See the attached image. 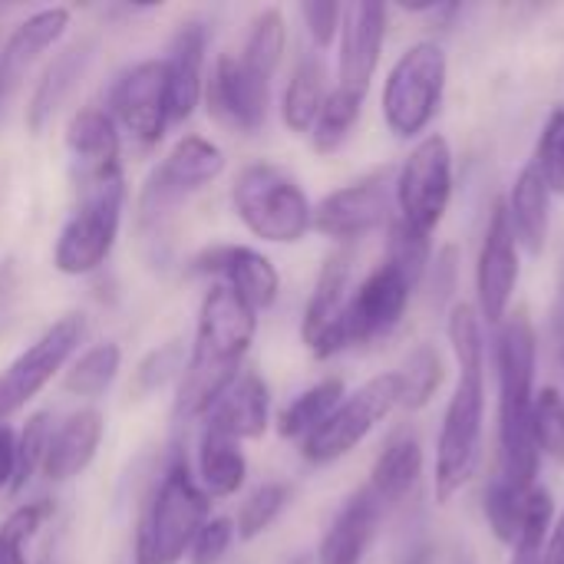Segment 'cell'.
<instances>
[{
  "instance_id": "1",
  "label": "cell",
  "mask_w": 564,
  "mask_h": 564,
  "mask_svg": "<svg viewBox=\"0 0 564 564\" xmlns=\"http://www.w3.org/2000/svg\"><path fill=\"white\" fill-rule=\"evenodd\" d=\"M258 334V311L248 307L235 291L212 284L198 304L195 337L188 347L185 373L175 387L172 416L175 423L205 420L225 387L245 370V357Z\"/></svg>"
},
{
  "instance_id": "2",
  "label": "cell",
  "mask_w": 564,
  "mask_h": 564,
  "mask_svg": "<svg viewBox=\"0 0 564 564\" xmlns=\"http://www.w3.org/2000/svg\"><path fill=\"white\" fill-rule=\"evenodd\" d=\"M446 334L459 364V377L446 403L443 430L436 443V499L440 502H449L473 479L479 449H482V423H486V340H482L476 307L453 304Z\"/></svg>"
},
{
  "instance_id": "3",
  "label": "cell",
  "mask_w": 564,
  "mask_h": 564,
  "mask_svg": "<svg viewBox=\"0 0 564 564\" xmlns=\"http://www.w3.org/2000/svg\"><path fill=\"white\" fill-rule=\"evenodd\" d=\"M539 337L525 311L509 314L496 334L499 373V473L532 489L539 476V446L532 436Z\"/></svg>"
},
{
  "instance_id": "4",
  "label": "cell",
  "mask_w": 564,
  "mask_h": 564,
  "mask_svg": "<svg viewBox=\"0 0 564 564\" xmlns=\"http://www.w3.org/2000/svg\"><path fill=\"white\" fill-rule=\"evenodd\" d=\"M212 519V499L198 486L188 459L178 453L165 466L162 479L149 492L139 522L132 555L135 564H178L188 558L192 542Z\"/></svg>"
},
{
  "instance_id": "5",
  "label": "cell",
  "mask_w": 564,
  "mask_h": 564,
  "mask_svg": "<svg viewBox=\"0 0 564 564\" xmlns=\"http://www.w3.org/2000/svg\"><path fill=\"white\" fill-rule=\"evenodd\" d=\"M221 172H225L221 145H215L205 135H182L165 152V159L149 172V178L142 182V192H139V231H142V241L152 245V248L165 245L175 212L192 195H198L202 188L218 182Z\"/></svg>"
},
{
  "instance_id": "6",
  "label": "cell",
  "mask_w": 564,
  "mask_h": 564,
  "mask_svg": "<svg viewBox=\"0 0 564 564\" xmlns=\"http://www.w3.org/2000/svg\"><path fill=\"white\" fill-rule=\"evenodd\" d=\"M238 221L268 245H297L311 231L314 205L304 185L274 162H251L231 182Z\"/></svg>"
},
{
  "instance_id": "7",
  "label": "cell",
  "mask_w": 564,
  "mask_h": 564,
  "mask_svg": "<svg viewBox=\"0 0 564 564\" xmlns=\"http://www.w3.org/2000/svg\"><path fill=\"white\" fill-rule=\"evenodd\" d=\"M449 63L440 43L420 40L397 56L383 83V119L397 139H416L430 129L443 106Z\"/></svg>"
},
{
  "instance_id": "8",
  "label": "cell",
  "mask_w": 564,
  "mask_h": 564,
  "mask_svg": "<svg viewBox=\"0 0 564 564\" xmlns=\"http://www.w3.org/2000/svg\"><path fill=\"white\" fill-rule=\"evenodd\" d=\"M126 208V178H109L99 185L79 188V205L63 221L59 238L53 245V268L66 278L96 274L119 238Z\"/></svg>"
},
{
  "instance_id": "9",
  "label": "cell",
  "mask_w": 564,
  "mask_h": 564,
  "mask_svg": "<svg viewBox=\"0 0 564 564\" xmlns=\"http://www.w3.org/2000/svg\"><path fill=\"white\" fill-rule=\"evenodd\" d=\"M397 406H403V377L400 370L377 373L360 390L347 393L340 406L301 443V456L311 466H330L350 456Z\"/></svg>"
},
{
  "instance_id": "10",
  "label": "cell",
  "mask_w": 564,
  "mask_h": 564,
  "mask_svg": "<svg viewBox=\"0 0 564 564\" xmlns=\"http://www.w3.org/2000/svg\"><path fill=\"white\" fill-rule=\"evenodd\" d=\"M393 195L400 212L397 218L416 235L430 238L443 225L453 202V149L446 135L430 132L413 145L397 172Z\"/></svg>"
},
{
  "instance_id": "11",
  "label": "cell",
  "mask_w": 564,
  "mask_h": 564,
  "mask_svg": "<svg viewBox=\"0 0 564 564\" xmlns=\"http://www.w3.org/2000/svg\"><path fill=\"white\" fill-rule=\"evenodd\" d=\"M86 340V317L66 314L53 321L26 350L0 370V423L20 413L53 377H59Z\"/></svg>"
},
{
  "instance_id": "12",
  "label": "cell",
  "mask_w": 564,
  "mask_h": 564,
  "mask_svg": "<svg viewBox=\"0 0 564 564\" xmlns=\"http://www.w3.org/2000/svg\"><path fill=\"white\" fill-rule=\"evenodd\" d=\"M413 291L416 288L406 281V274L400 268H393L390 261L377 264L347 297V307H344V317L337 327L340 350L364 347V344L387 337L403 321Z\"/></svg>"
},
{
  "instance_id": "13",
  "label": "cell",
  "mask_w": 564,
  "mask_h": 564,
  "mask_svg": "<svg viewBox=\"0 0 564 564\" xmlns=\"http://www.w3.org/2000/svg\"><path fill=\"white\" fill-rule=\"evenodd\" d=\"M205 109L208 116L241 135H254L268 122L271 79L254 73L238 53H218L212 73L205 76Z\"/></svg>"
},
{
  "instance_id": "14",
  "label": "cell",
  "mask_w": 564,
  "mask_h": 564,
  "mask_svg": "<svg viewBox=\"0 0 564 564\" xmlns=\"http://www.w3.org/2000/svg\"><path fill=\"white\" fill-rule=\"evenodd\" d=\"M109 116L135 142L159 145L172 116H169V76L165 59L149 56L126 66L109 86Z\"/></svg>"
},
{
  "instance_id": "15",
  "label": "cell",
  "mask_w": 564,
  "mask_h": 564,
  "mask_svg": "<svg viewBox=\"0 0 564 564\" xmlns=\"http://www.w3.org/2000/svg\"><path fill=\"white\" fill-rule=\"evenodd\" d=\"M185 268L195 278H215L221 288L235 291L258 314L278 304L281 274L274 261L251 245H208L195 251Z\"/></svg>"
},
{
  "instance_id": "16",
  "label": "cell",
  "mask_w": 564,
  "mask_h": 564,
  "mask_svg": "<svg viewBox=\"0 0 564 564\" xmlns=\"http://www.w3.org/2000/svg\"><path fill=\"white\" fill-rule=\"evenodd\" d=\"M519 241L512 235L509 215H506V202L492 205L486 235H482V248H479V261H476V294H479V314L499 327L509 311H512V297L519 288Z\"/></svg>"
},
{
  "instance_id": "17",
  "label": "cell",
  "mask_w": 564,
  "mask_h": 564,
  "mask_svg": "<svg viewBox=\"0 0 564 564\" xmlns=\"http://www.w3.org/2000/svg\"><path fill=\"white\" fill-rule=\"evenodd\" d=\"M390 218V195H387V175L373 172L364 175L344 188H334L314 205L311 231L350 245L380 228Z\"/></svg>"
},
{
  "instance_id": "18",
  "label": "cell",
  "mask_w": 564,
  "mask_h": 564,
  "mask_svg": "<svg viewBox=\"0 0 564 564\" xmlns=\"http://www.w3.org/2000/svg\"><path fill=\"white\" fill-rule=\"evenodd\" d=\"M387 3L357 0L344 7L340 33H337V86L357 96H367L373 73L380 66L383 40H387Z\"/></svg>"
},
{
  "instance_id": "19",
  "label": "cell",
  "mask_w": 564,
  "mask_h": 564,
  "mask_svg": "<svg viewBox=\"0 0 564 564\" xmlns=\"http://www.w3.org/2000/svg\"><path fill=\"white\" fill-rule=\"evenodd\" d=\"M66 152L76 185H99L122 175V139L119 126L102 106H83L66 122Z\"/></svg>"
},
{
  "instance_id": "20",
  "label": "cell",
  "mask_w": 564,
  "mask_h": 564,
  "mask_svg": "<svg viewBox=\"0 0 564 564\" xmlns=\"http://www.w3.org/2000/svg\"><path fill=\"white\" fill-rule=\"evenodd\" d=\"M347 297H350V258L337 251L324 261L314 281V291L307 297L304 321H301V340L317 360H330L340 354L337 327H340Z\"/></svg>"
},
{
  "instance_id": "21",
  "label": "cell",
  "mask_w": 564,
  "mask_h": 564,
  "mask_svg": "<svg viewBox=\"0 0 564 564\" xmlns=\"http://www.w3.org/2000/svg\"><path fill=\"white\" fill-rule=\"evenodd\" d=\"M205 430L221 433L228 440H261L271 426V387L258 370H241L215 406L205 413Z\"/></svg>"
},
{
  "instance_id": "22",
  "label": "cell",
  "mask_w": 564,
  "mask_h": 564,
  "mask_svg": "<svg viewBox=\"0 0 564 564\" xmlns=\"http://www.w3.org/2000/svg\"><path fill=\"white\" fill-rule=\"evenodd\" d=\"M165 59L169 76V116L172 122H185L205 93V59H208V26L202 20H185L172 43Z\"/></svg>"
},
{
  "instance_id": "23",
  "label": "cell",
  "mask_w": 564,
  "mask_h": 564,
  "mask_svg": "<svg viewBox=\"0 0 564 564\" xmlns=\"http://www.w3.org/2000/svg\"><path fill=\"white\" fill-rule=\"evenodd\" d=\"M69 17L73 13L66 7H43L10 30V36L0 43V96L3 99L23 83L30 66L43 53L59 46V40L69 30Z\"/></svg>"
},
{
  "instance_id": "24",
  "label": "cell",
  "mask_w": 564,
  "mask_h": 564,
  "mask_svg": "<svg viewBox=\"0 0 564 564\" xmlns=\"http://www.w3.org/2000/svg\"><path fill=\"white\" fill-rule=\"evenodd\" d=\"M102 436H106V420L96 406H83V410L69 413L63 423L53 426L40 476L56 486L83 476L93 466V459L102 446Z\"/></svg>"
},
{
  "instance_id": "25",
  "label": "cell",
  "mask_w": 564,
  "mask_h": 564,
  "mask_svg": "<svg viewBox=\"0 0 564 564\" xmlns=\"http://www.w3.org/2000/svg\"><path fill=\"white\" fill-rule=\"evenodd\" d=\"M93 59H96V40L93 36H79L69 46H63L59 53H53V59L46 63V69L36 79L30 102H26V129L30 132L46 129V122L63 109V102L83 83Z\"/></svg>"
},
{
  "instance_id": "26",
  "label": "cell",
  "mask_w": 564,
  "mask_h": 564,
  "mask_svg": "<svg viewBox=\"0 0 564 564\" xmlns=\"http://www.w3.org/2000/svg\"><path fill=\"white\" fill-rule=\"evenodd\" d=\"M380 519H383V506L373 499V492L367 486L357 489L330 519L317 545V564H364L377 539Z\"/></svg>"
},
{
  "instance_id": "27",
  "label": "cell",
  "mask_w": 564,
  "mask_h": 564,
  "mask_svg": "<svg viewBox=\"0 0 564 564\" xmlns=\"http://www.w3.org/2000/svg\"><path fill=\"white\" fill-rule=\"evenodd\" d=\"M506 215L519 248H525L529 254H542L552 231V192L545 188V182L532 165H525L512 182V192L506 198Z\"/></svg>"
},
{
  "instance_id": "28",
  "label": "cell",
  "mask_w": 564,
  "mask_h": 564,
  "mask_svg": "<svg viewBox=\"0 0 564 564\" xmlns=\"http://www.w3.org/2000/svg\"><path fill=\"white\" fill-rule=\"evenodd\" d=\"M420 476H423V446H420V440L413 433H397V436H390V443L377 456L367 489L373 492V499L387 512L390 506H400L416 489Z\"/></svg>"
},
{
  "instance_id": "29",
  "label": "cell",
  "mask_w": 564,
  "mask_h": 564,
  "mask_svg": "<svg viewBox=\"0 0 564 564\" xmlns=\"http://www.w3.org/2000/svg\"><path fill=\"white\" fill-rule=\"evenodd\" d=\"M195 479L205 489L208 499H231L241 492L248 479V456L238 440H228L221 433L202 430L198 440V466Z\"/></svg>"
},
{
  "instance_id": "30",
  "label": "cell",
  "mask_w": 564,
  "mask_h": 564,
  "mask_svg": "<svg viewBox=\"0 0 564 564\" xmlns=\"http://www.w3.org/2000/svg\"><path fill=\"white\" fill-rule=\"evenodd\" d=\"M327 66H324V56L321 53H304L294 69H291V79L284 86V96H281V119L291 132L304 135L311 132L324 99H327Z\"/></svg>"
},
{
  "instance_id": "31",
  "label": "cell",
  "mask_w": 564,
  "mask_h": 564,
  "mask_svg": "<svg viewBox=\"0 0 564 564\" xmlns=\"http://www.w3.org/2000/svg\"><path fill=\"white\" fill-rule=\"evenodd\" d=\"M347 397V387L340 377H327L314 387H307L304 393H297L281 413H278V436L281 440H294V443H304L337 406L340 400Z\"/></svg>"
},
{
  "instance_id": "32",
  "label": "cell",
  "mask_w": 564,
  "mask_h": 564,
  "mask_svg": "<svg viewBox=\"0 0 564 564\" xmlns=\"http://www.w3.org/2000/svg\"><path fill=\"white\" fill-rule=\"evenodd\" d=\"M122 370V347L116 340H99L69 360L63 370V390L79 400H99Z\"/></svg>"
},
{
  "instance_id": "33",
  "label": "cell",
  "mask_w": 564,
  "mask_h": 564,
  "mask_svg": "<svg viewBox=\"0 0 564 564\" xmlns=\"http://www.w3.org/2000/svg\"><path fill=\"white\" fill-rule=\"evenodd\" d=\"M360 112H364V96L334 86L327 93V99H324L314 126H311V132H307L311 135V149L317 155H334L337 149H344V142L350 139Z\"/></svg>"
},
{
  "instance_id": "34",
  "label": "cell",
  "mask_w": 564,
  "mask_h": 564,
  "mask_svg": "<svg viewBox=\"0 0 564 564\" xmlns=\"http://www.w3.org/2000/svg\"><path fill=\"white\" fill-rule=\"evenodd\" d=\"M284 46H288V23H284V13L278 7H264L254 20H251V30L245 36V46H241V59L261 73L264 79H274L281 59H284Z\"/></svg>"
},
{
  "instance_id": "35",
  "label": "cell",
  "mask_w": 564,
  "mask_h": 564,
  "mask_svg": "<svg viewBox=\"0 0 564 564\" xmlns=\"http://www.w3.org/2000/svg\"><path fill=\"white\" fill-rule=\"evenodd\" d=\"M532 489L519 486L516 479L502 476L496 469L492 482L486 486V522L492 529V535L502 542V545H516L519 539V529H522V512H525V499H529Z\"/></svg>"
},
{
  "instance_id": "36",
  "label": "cell",
  "mask_w": 564,
  "mask_h": 564,
  "mask_svg": "<svg viewBox=\"0 0 564 564\" xmlns=\"http://www.w3.org/2000/svg\"><path fill=\"white\" fill-rule=\"evenodd\" d=\"M291 506V486L288 482H264L258 486L238 509L235 519V539L241 542H254L261 539Z\"/></svg>"
},
{
  "instance_id": "37",
  "label": "cell",
  "mask_w": 564,
  "mask_h": 564,
  "mask_svg": "<svg viewBox=\"0 0 564 564\" xmlns=\"http://www.w3.org/2000/svg\"><path fill=\"white\" fill-rule=\"evenodd\" d=\"M53 519V502L36 499L17 506L3 522H0V564H30L26 545L30 539Z\"/></svg>"
},
{
  "instance_id": "38",
  "label": "cell",
  "mask_w": 564,
  "mask_h": 564,
  "mask_svg": "<svg viewBox=\"0 0 564 564\" xmlns=\"http://www.w3.org/2000/svg\"><path fill=\"white\" fill-rule=\"evenodd\" d=\"M185 364H188V350H185L182 340H169V344L152 347L139 360V367L132 373V393L135 397H152V393H159V390H165L172 383L178 387V380L185 373Z\"/></svg>"
},
{
  "instance_id": "39",
  "label": "cell",
  "mask_w": 564,
  "mask_h": 564,
  "mask_svg": "<svg viewBox=\"0 0 564 564\" xmlns=\"http://www.w3.org/2000/svg\"><path fill=\"white\" fill-rule=\"evenodd\" d=\"M532 436H535L539 456H549L552 463L564 466V397L552 387L535 393Z\"/></svg>"
},
{
  "instance_id": "40",
  "label": "cell",
  "mask_w": 564,
  "mask_h": 564,
  "mask_svg": "<svg viewBox=\"0 0 564 564\" xmlns=\"http://www.w3.org/2000/svg\"><path fill=\"white\" fill-rule=\"evenodd\" d=\"M529 165L539 172L552 195H564V106H555L549 112Z\"/></svg>"
},
{
  "instance_id": "41",
  "label": "cell",
  "mask_w": 564,
  "mask_h": 564,
  "mask_svg": "<svg viewBox=\"0 0 564 564\" xmlns=\"http://www.w3.org/2000/svg\"><path fill=\"white\" fill-rule=\"evenodd\" d=\"M50 436H53V416L46 410L33 413L23 423V430L17 433V479H13L10 492H23L30 486V479L43 469Z\"/></svg>"
},
{
  "instance_id": "42",
  "label": "cell",
  "mask_w": 564,
  "mask_h": 564,
  "mask_svg": "<svg viewBox=\"0 0 564 564\" xmlns=\"http://www.w3.org/2000/svg\"><path fill=\"white\" fill-rule=\"evenodd\" d=\"M403 377V406L406 410H423L433 393L443 383V357L433 347H416L406 360V367L400 370Z\"/></svg>"
},
{
  "instance_id": "43",
  "label": "cell",
  "mask_w": 564,
  "mask_h": 564,
  "mask_svg": "<svg viewBox=\"0 0 564 564\" xmlns=\"http://www.w3.org/2000/svg\"><path fill=\"white\" fill-rule=\"evenodd\" d=\"M387 261L393 268H400L406 274V281L416 288L423 281V274H426V264H430V238L426 235H416L400 218H393L390 241H387Z\"/></svg>"
},
{
  "instance_id": "44",
  "label": "cell",
  "mask_w": 564,
  "mask_h": 564,
  "mask_svg": "<svg viewBox=\"0 0 564 564\" xmlns=\"http://www.w3.org/2000/svg\"><path fill=\"white\" fill-rule=\"evenodd\" d=\"M231 545H235V522L225 516H215L202 525L198 539L192 542L188 564H221Z\"/></svg>"
},
{
  "instance_id": "45",
  "label": "cell",
  "mask_w": 564,
  "mask_h": 564,
  "mask_svg": "<svg viewBox=\"0 0 564 564\" xmlns=\"http://www.w3.org/2000/svg\"><path fill=\"white\" fill-rule=\"evenodd\" d=\"M301 20L307 26V36L317 50H327L337 33H340V20H344V7L334 3V0H311V3H301Z\"/></svg>"
},
{
  "instance_id": "46",
  "label": "cell",
  "mask_w": 564,
  "mask_h": 564,
  "mask_svg": "<svg viewBox=\"0 0 564 564\" xmlns=\"http://www.w3.org/2000/svg\"><path fill=\"white\" fill-rule=\"evenodd\" d=\"M17 479V430L0 423V492L13 489Z\"/></svg>"
},
{
  "instance_id": "47",
  "label": "cell",
  "mask_w": 564,
  "mask_h": 564,
  "mask_svg": "<svg viewBox=\"0 0 564 564\" xmlns=\"http://www.w3.org/2000/svg\"><path fill=\"white\" fill-rule=\"evenodd\" d=\"M542 564H564V512L552 525V535H549L545 552H542Z\"/></svg>"
},
{
  "instance_id": "48",
  "label": "cell",
  "mask_w": 564,
  "mask_h": 564,
  "mask_svg": "<svg viewBox=\"0 0 564 564\" xmlns=\"http://www.w3.org/2000/svg\"><path fill=\"white\" fill-rule=\"evenodd\" d=\"M40 564H56V558H53V552H50V555H46V558H43V562Z\"/></svg>"
},
{
  "instance_id": "49",
  "label": "cell",
  "mask_w": 564,
  "mask_h": 564,
  "mask_svg": "<svg viewBox=\"0 0 564 564\" xmlns=\"http://www.w3.org/2000/svg\"><path fill=\"white\" fill-rule=\"evenodd\" d=\"M562 367H564V337H562Z\"/></svg>"
},
{
  "instance_id": "50",
  "label": "cell",
  "mask_w": 564,
  "mask_h": 564,
  "mask_svg": "<svg viewBox=\"0 0 564 564\" xmlns=\"http://www.w3.org/2000/svg\"><path fill=\"white\" fill-rule=\"evenodd\" d=\"M512 564H529V562H519V558H512Z\"/></svg>"
},
{
  "instance_id": "51",
  "label": "cell",
  "mask_w": 564,
  "mask_h": 564,
  "mask_svg": "<svg viewBox=\"0 0 564 564\" xmlns=\"http://www.w3.org/2000/svg\"><path fill=\"white\" fill-rule=\"evenodd\" d=\"M0 102H3V96H0Z\"/></svg>"
}]
</instances>
